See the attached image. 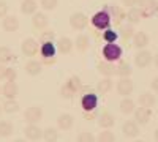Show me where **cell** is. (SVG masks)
<instances>
[{"label": "cell", "instance_id": "obj_1", "mask_svg": "<svg viewBox=\"0 0 158 142\" xmlns=\"http://www.w3.org/2000/svg\"><path fill=\"white\" fill-rule=\"evenodd\" d=\"M79 87H81V79H79L77 76H71L70 79L62 85L60 93H62L63 98H71V96H74V93L79 90Z\"/></svg>", "mask_w": 158, "mask_h": 142}, {"label": "cell", "instance_id": "obj_2", "mask_svg": "<svg viewBox=\"0 0 158 142\" xmlns=\"http://www.w3.org/2000/svg\"><path fill=\"white\" fill-rule=\"evenodd\" d=\"M103 57L106 59V62H115L122 57V47L115 43H108L103 47Z\"/></svg>", "mask_w": 158, "mask_h": 142}, {"label": "cell", "instance_id": "obj_3", "mask_svg": "<svg viewBox=\"0 0 158 142\" xmlns=\"http://www.w3.org/2000/svg\"><path fill=\"white\" fill-rule=\"evenodd\" d=\"M24 119L29 125H36L40 120L43 119V109L38 108V106H32L27 111L24 112Z\"/></svg>", "mask_w": 158, "mask_h": 142}, {"label": "cell", "instance_id": "obj_4", "mask_svg": "<svg viewBox=\"0 0 158 142\" xmlns=\"http://www.w3.org/2000/svg\"><path fill=\"white\" fill-rule=\"evenodd\" d=\"M89 24V18L84 14V13H73L70 16V25L74 30H84Z\"/></svg>", "mask_w": 158, "mask_h": 142}, {"label": "cell", "instance_id": "obj_5", "mask_svg": "<svg viewBox=\"0 0 158 142\" xmlns=\"http://www.w3.org/2000/svg\"><path fill=\"white\" fill-rule=\"evenodd\" d=\"M92 24H94L98 30H106L111 24V18L106 11H98L97 14L92 18Z\"/></svg>", "mask_w": 158, "mask_h": 142}, {"label": "cell", "instance_id": "obj_6", "mask_svg": "<svg viewBox=\"0 0 158 142\" xmlns=\"http://www.w3.org/2000/svg\"><path fill=\"white\" fill-rule=\"evenodd\" d=\"M21 51L25 57H35L40 51V46L36 43V40L33 38H27V40L22 41V46H21Z\"/></svg>", "mask_w": 158, "mask_h": 142}, {"label": "cell", "instance_id": "obj_7", "mask_svg": "<svg viewBox=\"0 0 158 142\" xmlns=\"http://www.w3.org/2000/svg\"><path fill=\"white\" fill-rule=\"evenodd\" d=\"M81 106L85 112H92L95 111L97 106H98V96L94 95V93H85L82 98H81Z\"/></svg>", "mask_w": 158, "mask_h": 142}, {"label": "cell", "instance_id": "obj_8", "mask_svg": "<svg viewBox=\"0 0 158 142\" xmlns=\"http://www.w3.org/2000/svg\"><path fill=\"white\" fill-rule=\"evenodd\" d=\"M133 92V81L130 77H120V81L117 82V93L122 96H128Z\"/></svg>", "mask_w": 158, "mask_h": 142}, {"label": "cell", "instance_id": "obj_9", "mask_svg": "<svg viewBox=\"0 0 158 142\" xmlns=\"http://www.w3.org/2000/svg\"><path fill=\"white\" fill-rule=\"evenodd\" d=\"M152 59L153 57H152V54L149 52V51L142 49L135 55V63H136V67H139V68H146V67H149L152 63Z\"/></svg>", "mask_w": 158, "mask_h": 142}, {"label": "cell", "instance_id": "obj_10", "mask_svg": "<svg viewBox=\"0 0 158 142\" xmlns=\"http://www.w3.org/2000/svg\"><path fill=\"white\" fill-rule=\"evenodd\" d=\"M19 93V87L16 82H10V81H5V84L2 85V95L6 98V99H15Z\"/></svg>", "mask_w": 158, "mask_h": 142}, {"label": "cell", "instance_id": "obj_11", "mask_svg": "<svg viewBox=\"0 0 158 142\" xmlns=\"http://www.w3.org/2000/svg\"><path fill=\"white\" fill-rule=\"evenodd\" d=\"M135 122L138 123V125H146V123H149V120H150V117H152V111L150 109H147V108H138V109H135Z\"/></svg>", "mask_w": 158, "mask_h": 142}, {"label": "cell", "instance_id": "obj_12", "mask_svg": "<svg viewBox=\"0 0 158 142\" xmlns=\"http://www.w3.org/2000/svg\"><path fill=\"white\" fill-rule=\"evenodd\" d=\"M24 134H25V139H29V140L43 139V130L38 125H27L24 128Z\"/></svg>", "mask_w": 158, "mask_h": 142}, {"label": "cell", "instance_id": "obj_13", "mask_svg": "<svg viewBox=\"0 0 158 142\" xmlns=\"http://www.w3.org/2000/svg\"><path fill=\"white\" fill-rule=\"evenodd\" d=\"M73 125H74V117H73L71 114H62V115H59L57 126L60 128V130L68 131V130H71V128H73Z\"/></svg>", "mask_w": 158, "mask_h": 142}, {"label": "cell", "instance_id": "obj_14", "mask_svg": "<svg viewBox=\"0 0 158 142\" xmlns=\"http://www.w3.org/2000/svg\"><path fill=\"white\" fill-rule=\"evenodd\" d=\"M56 47H57V51L60 54H70L73 51V47H74V43L70 40L68 36H62V38H59Z\"/></svg>", "mask_w": 158, "mask_h": 142}, {"label": "cell", "instance_id": "obj_15", "mask_svg": "<svg viewBox=\"0 0 158 142\" xmlns=\"http://www.w3.org/2000/svg\"><path fill=\"white\" fill-rule=\"evenodd\" d=\"M122 131L127 137H136L139 134V125L135 120H127L122 126Z\"/></svg>", "mask_w": 158, "mask_h": 142}, {"label": "cell", "instance_id": "obj_16", "mask_svg": "<svg viewBox=\"0 0 158 142\" xmlns=\"http://www.w3.org/2000/svg\"><path fill=\"white\" fill-rule=\"evenodd\" d=\"M139 10L142 11V16H152L155 14L156 0H139Z\"/></svg>", "mask_w": 158, "mask_h": 142}, {"label": "cell", "instance_id": "obj_17", "mask_svg": "<svg viewBox=\"0 0 158 142\" xmlns=\"http://www.w3.org/2000/svg\"><path fill=\"white\" fill-rule=\"evenodd\" d=\"M2 27L5 32H16L19 29V21L16 16H5L3 21H2Z\"/></svg>", "mask_w": 158, "mask_h": 142}, {"label": "cell", "instance_id": "obj_18", "mask_svg": "<svg viewBox=\"0 0 158 142\" xmlns=\"http://www.w3.org/2000/svg\"><path fill=\"white\" fill-rule=\"evenodd\" d=\"M131 40H133V46H135V47L144 49V47L149 44V35H147L146 32H136Z\"/></svg>", "mask_w": 158, "mask_h": 142}, {"label": "cell", "instance_id": "obj_19", "mask_svg": "<svg viewBox=\"0 0 158 142\" xmlns=\"http://www.w3.org/2000/svg\"><path fill=\"white\" fill-rule=\"evenodd\" d=\"M32 24H33V27H35V29L43 30V29L48 27L49 19H48V16L44 14V13H35L33 18H32Z\"/></svg>", "mask_w": 158, "mask_h": 142}, {"label": "cell", "instance_id": "obj_20", "mask_svg": "<svg viewBox=\"0 0 158 142\" xmlns=\"http://www.w3.org/2000/svg\"><path fill=\"white\" fill-rule=\"evenodd\" d=\"M25 73L30 74V76H38L40 73H41L43 70V65H41V62H38V60H29L27 63H25Z\"/></svg>", "mask_w": 158, "mask_h": 142}, {"label": "cell", "instance_id": "obj_21", "mask_svg": "<svg viewBox=\"0 0 158 142\" xmlns=\"http://www.w3.org/2000/svg\"><path fill=\"white\" fill-rule=\"evenodd\" d=\"M114 123H115V117L111 112H103L98 119L100 128H104V130H109L111 126H114Z\"/></svg>", "mask_w": 158, "mask_h": 142}, {"label": "cell", "instance_id": "obj_22", "mask_svg": "<svg viewBox=\"0 0 158 142\" xmlns=\"http://www.w3.org/2000/svg\"><path fill=\"white\" fill-rule=\"evenodd\" d=\"M56 44L52 43V41H48V43H43L41 46H40V54H41L44 59H52L56 55Z\"/></svg>", "mask_w": 158, "mask_h": 142}, {"label": "cell", "instance_id": "obj_23", "mask_svg": "<svg viewBox=\"0 0 158 142\" xmlns=\"http://www.w3.org/2000/svg\"><path fill=\"white\" fill-rule=\"evenodd\" d=\"M106 13L109 14L111 21H114L115 24H120V22L125 19V13H123L120 8H118V6H108Z\"/></svg>", "mask_w": 158, "mask_h": 142}, {"label": "cell", "instance_id": "obj_24", "mask_svg": "<svg viewBox=\"0 0 158 142\" xmlns=\"http://www.w3.org/2000/svg\"><path fill=\"white\" fill-rule=\"evenodd\" d=\"M125 18H127V21L133 25V24H138V22H141V19L144 18L142 16V11L139 10V8H130L128 11H127V14H125Z\"/></svg>", "mask_w": 158, "mask_h": 142}, {"label": "cell", "instance_id": "obj_25", "mask_svg": "<svg viewBox=\"0 0 158 142\" xmlns=\"http://www.w3.org/2000/svg\"><path fill=\"white\" fill-rule=\"evenodd\" d=\"M74 46H76V49L79 51V52H85V51L89 49V46H90L89 36L84 35V33L77 35V36H76V41H74Z\"/></svg>", "mask_w": 158, "mask_h": 142}, {"label": "cell", "instance_id": "obj_26", "mask_svg": "<svg viewBox=\"0 0 158 142\" xmlns=\"http://www.w3.org/2000/svg\"><path fill=\"white\" fill-rule=\"evenodd\" d=\"M98 71L104 77H111L112 74H115V67L112 62H101V63H98Z\"/></svg>", "mask_w": 158, "mask_h": 142}, {"label": "cell", "instance_id": "obj_27", "mask_svg": "<svg viewBox=\"0 0 158 142\" xmlns=\"http://www.w3.org/2000/svg\"><path fill=\"white\" fill-rule=\"evenodd\" d=\"M36 8H38V5L35 0H24L21 5V13L22 14H35Z\"/></svg>", "mask_w": 158, "mask_h": 142}, {"label": "cell", "instance_id": "obj_28", "mask_svg": "<svg viewBox=\"0 0 158 142\" xmlns=\"http://www.w3.org/2000/svg\"><path fill=\"white\" fill-rule=\"evenodd\" d=\"M155 103H156V98H155L152 93H149V92L142 93V95L139 96V104H141L142 108H147V109H150L152 106H155Z\"/></svg>", "mask_w": 158, "mask_h": 142}, {"label": "cell", "instance_id": "obj_29", "mask_svg": "<svg viewBox=\"0 0 158 142\" xmlns=\"http://www.w3.org/2000/svg\"><path fill=\"white\" fill-rule=\"evenodd\" d=\"M136 109V104H135V101L133 99H130V98H123L120 101V112L128 115V114H133Z\"/></svg>", "mask_w": 158, "mask_h": 142}, {"label": "cell", "instance_id": "obj_30", "mask_svg": "<svg viewBox=\"0 0 158 142\" xmlns=\"http://www.w3.org/2000/svg\"><path fill=\"white\" fill-rule=\"evenodd\" d=\"M112 87H114V82L111 81V77H104V79H101L98 82L97 90H98L100 93H108V92H111V90H112Z\"/></svg>", "mask_w": 158, "mask_h": 142}, {"label": "cell", "instance_id": "obj_31", "mask_svg": "<svg viewBox=\"0 0 158 142\" xmlns=\"http://www.w3.org/2000/svg\"><path fill=\"white\" fill-rule=\"evenodd\" d=\"M13 123L8 120H0V137H10L13 134Z\"/></svg>", "mask_w": 158, "mask_h": 142}, {"label": "cell", "instance_id": "obj_32", "mask_svg": "<svg viewBox=\"0 0 158 142\" xmlns=\"http://www.w3.org/2000/svg\"><path fill=\"white\" fill-rule=\"evenodd\" d=\"M115 74L120 76V77H130V74H131V67L128 65L127 62L122 60V62L115 67Z\"/></svg>", "mask_w": 158, "mask_h": 142}, {"label": "cell", "instance_id": "obj_33", "mask_svg": "<svg viewBox=\"0 0 158 142\" xmlns=\"http://www.w3.org/2000/svg\"><path fill=\"white\" fill-rule=\"evenodd\" d=\"M43 139L46 142H57L59 139V131L56 130V128H46V130H43Z\"/></svg>", "mask_w": 158, "mask_h": 142}, {"label": "cell", "instance_id": "obj_34", "mask_svg": "<svg viewBox=\"0 0 158 142\" xmlns=\"http://www.w3.org/2000/svg\"><path fill=\"white\" fill-rule=\"evenodd\" d=\"M13 59H15V55H13L11 52V49L6 47V46H0V63H5L6 62H11Z\"/></svg>", "mask_w": 158, "mask_h": 142}, {"label": "cell", "instance_id": "obj_35", "mask_svg": "<svg viewBox=\"0 0 158 142\" xmlns=\"http://www.w3.org/2000/svg\"><path fill=\"white\" fill-rule=\"evenodd\" d=\"M2 109H3L5 112H8V114H15V112L19 111V103H18L16 99H6V101L3 103Z\"/></svg>", "mask_w": 158, "mask_h": 142}, {"label": "cell", "instance_id": "obj_36", "mask_svg": "<svg viewBox=\"0 0 158 142\" xmlns=\"http://www.w3.org/2000/svg\"><path fill=\"white\" fill-rule=\"evenodd\" d=\"M97 142H115V136H114L112 131L104 130V131H101V133L98 134Z\"/></svg>", "mask_w": 158, "mask_h": 142}, {"label": "cell", "instance_id": "obj_37", "mask_svg": "<svg viewBox=\"0 0 158 142\" xmlns=\"http://www.w3.org/2000/svg\"><path fill=\"white\" fill-rule=\"evenodd\" d=\"M136 32H135V29H133V25H123V27L120 29V36L123 38V40H130V38H133V35H135Z\"/></svg>", "mask_w": 158, "mask_h": 142}, {"label": "cell", "instance_id": "obj_38", "mask_svg": "<svg viewBox=\"0 0 158 142\" xmlns=\"http://www.w3.org/2000/svg\"><path fill=\"white\" fill-rule=\"evenodd\" d=\"M76 142H97V139H95V136L92 134V133L84 131V133H81V134L77 136Z\"/></svg>", "mask_w": 158, "mask_h": 142}, {"label": "cell", "instance_id": "obj_39", "mask_svg": "<svg viewBox=\"0 0 158 142\" xmlns=\"http://www.w3.org/2000/svg\"><path fill=\"white\" fill-rule=\"evenodd\" d=\"M40 3H41V8H44L46 11H52V10H56L59 0H41Z\"/></svg>", "mask_w": 158, "mask_h": 142}, {"label": "cell", "instance_id": "obj_40", "mask_svg": "<svg viewBox=\"0 0 158 142\" xmlns=\"http://www.w3.org/2000/svg\"><path fill=\"white\" fill-rule=\"evenodd\" d=\"M16 77H18V73H16V70H15V68H6L5 76H3V79H5V81L16 82Z\"/></svg>", "mask_w": 158, "mask_h": 142}, {"label": "cell", "instance_id": "obj_41", "mask_svg": "<svg viewBox=\"0 0 158 142\" xmlns=\"http://www.w3.org/2000/svg\"><path fill=\"white\" fill-rule=\"evenodd\" d=\"M103 38H104V41H106V43H114V41L117 40V33H115L114 30L106 29V32L103 33Z\"/></svg>", "mask_w": 158, "mask_h": 142}, {"label": "cell", "instance_id": "obj_42", "mask_svg": "<svg viewBox=\"0 0 158 142\" xmlns=\"http://www.w3.org/2000/svg\"><path fill=\"white\" fill-rule=\"evenodd\" d=\"M40 38H41L43 43L52 41V38H54V32H52V30H46V32H43L41 35H40Z\"/></svg>", "mask_w": 158, "mask_h": 142}, {"label": "cell", "instance_id": "obj_43", "mask_svg": "<svg viewBox=\"0 0 158 142\" xmlns=\"http://www.w3.org/2000/svg\"><path fill=\"white\" fill-rule=\"evenodd\" d=\"M6 13H8V5H6V2L0 0V18H5Z\"/></svg>", "mask_w": 158, "mask_h": 142}, {"label": "cell", "instance_id": "obj_44", "mask_svg": "<svg viewBox=\"0 0 158 142\" xmlns=\"http://www.w3.org/2000/svg\"><path fill=\"white\" fill-rule=\"evenodd\" d=\"M122 2H123V5H125V6L133 8V6H136V5L139 3V0H122Z\"/></svg>", "mask_w": 158, "mask_h": 142}, {"label": "cell", "instance_id": "obj_45", "mask_svg": "<svg viewBox=\"0 0 158 142\" xmlns=\"http://www.w3.org/2000/svg\"><path fill=\"white\" fill-rule=\"evenodd\" d=\"M150 87H152L153 92H156V93H158V77H155V79L150 82Z\"/></svg>", "mask_w": 158, "mask_h": 142}, {"label": "cell", "instance_id": "obj_46", "mask_svg": "<svg viewBox=\"0 0 158 142\" xmlns=\"http://www.w3.org/2000/svg\"><path fill=\"white\" fill-rule=\"evenodd\" d=\"M5 71H6V67L3 65V63H0V79H3V76H5Z\"/></svg>", "mask_w": 158, "mask_h": 142}, {"label": "cell", "instance_id": "obj_47", "mask_svg": "<svg viewBox=\"0 0 158 142\" xmlns=\"http://www.w3.org/2000/svg\"><path fill=\"white\" fill-rule=\"evenodd\" d=\"M153 63H155V67L158 68V54H156V55L153 57Z\"/></svg>", "mask_w": 158, "mask_h": 142}, {"label": "cell", "instance_id": "obj_48", "mask_svg": "<svg viewBox=\"0 0 158 142\" xmlns=\"http://www.w3.org/2000/svg\"><path fill=\"white\" fill-rule=\"evenodd\" d=\"M153 137H155V140L158 142V128H156V130H155V133H153Z\"/></svg>", "mask_w": 158, "mask_h": 142}, {"label": "cell", "instance_id": "obj_49", "mask_svg": "<svg viewBox=\"0 0 158 142\" xmlns=\"http://www.w3.org/2000/svg\"><path fill=\"white\" fill-rule=\"evenodd\" d=\"M155 14L158 16V2H156V6H155Z\"/></svg>", "mask_w": 158, "mask_h": 142}, {"label": "cell", "instance_id": "obj_50", "mask_svg": "<svg viewBox=\"0 0 158 142\" xmlns=\"http://www.w3.org/2000/svg\"><path fill=\"white\" fill-rule=\"evenodd\" d=\"M15 142H27V140H25V139H16Z\"/></svg>", "mask_w": 158, "mask_h": 142}, {"label": "cell", "instance_id": "obj_51", "mask_svg": "<svg viewBox=\"0 0 158 142\" xmlns=\"http://www.w3.org/2000/svg\"><path fill=\"white\" fill-rule=\"evenodd\" d=\"M135 142H144V140H135Z\"/></svg>", "mask_w": 158, "mask_h": 142}, {"label": "cell", "instance_id": "obj_52", "mask_svg": "<svg viewBox=\"0 0 158 142\" xmlns=\"http://www.w3.org/2000/svg\"><path fill=\"white\" fill-rule=\"evenodd\" d=\"M2 111H3V109H2V106H0V112H2Z\"/></svg>", "mask_w": 158, "mask_h": 142}]
</instances>
